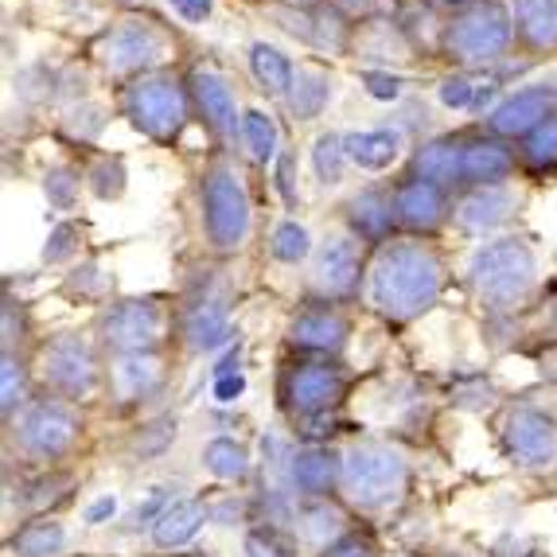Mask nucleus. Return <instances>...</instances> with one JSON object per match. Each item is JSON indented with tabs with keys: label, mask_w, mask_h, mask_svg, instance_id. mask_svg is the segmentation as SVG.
<instances>
[{
	"label": "nucleus",
	"mask_w": 557,
	"mask_h": 557,
	"mask_svg": "<svg viewBox=\"0 0 557 557\" xmlns=\"http://www.w3.org/2000/svg\"><path fill=\"white\" fill-rule=\"evenodd\" d=\"M515 39L530 51L557 47V0H511Z\"/></svg>",
	"instance_id": "nucleus-25"
},
{
	"label": "nucleus",
	"mask_w": 557,
	"mask_h": 557,
	"mask_svg": "<svg viewBox=\"0 0 557 557\" xmlns=\"http://www.w3.org/2000/svg\"><path fill=\"white\" fill-rule=\"evenodd\" d=\"M347 168H351V157H347V145L339 133H324L317 137L312 145V172L324 187H339L347 176Z\"/></svg>",
	"instance_id": "nucleus-34"
},
{
	"label": "nucleus",
	"mask_w": 557,
	"mask_h": 557,
	"mask_svg": "<svg viewBox=\"0 0 557 557\" xmlns=\"http://www.w3.org/2000/svg\"><path fill=\"white\" fill-rule=\"evenodd\" d=\"M511 172H515V152L507 149L499 137L465 140V152H460V180H456V184L499 187L511 180Z\"/></svg>",
	"instance_id": "nucleus-22"
},
{
	"label": "nucleus",
	"mask_w": 557,
	"mask_h": 557,
	"mask_svg": "<svg viewBox=\"0 0 557 557\" xmlns=\"http://www.w3.org/2000/svg\"><path fill=\"white\" fill-rule=\"evenodd\" d=\"M187 90H191V102H196V113L207 125V133L223 145H234V137H242V113L238 102H234L231 78L214 66H196L187 78Z\"/></svg>",
	"instance_id": "nucleus-14"
},
{
	"label": "nucleus",
	"mask_w": 557,
	"mask_h": 557,
	"mask_svg": "<svg viewBox=\"0 0 557 557\" xmlns=\"http://www.w3.org/2000/svg\"><path fill=\"white\" fill-rule=\"evenodd\" d=\"M203 468L214 475V480L242 483L253 468L250 448L234 437H214V441H207V448H203Z\"/></svg>",
	"instance_id": "nucleus-33"
},
{
	"label": "nucleus",
	"mask_w": 557,
	"mask_h": 557,
	"mask_svg": "<svg viewBox=\"0 0 557 557\" xmlns=\"http://www.w3.org/2000/svg\"><path fill=\"white\" fill-rule=\"evenodd\" d=\"M445 288V261L441 253L418 238L382 242L367 273V300L394 324L425 317L441 300Z\"/></svg>",
	"instance_id": "nucleus-1"
},
{
	"label": "nucleus",
	"mask_w": 557,
	"mask_h": 557,
	"mask_svg": "<svg viewBox=\"0 0 557 557\" xmlns=\"http://www.w3.org/2000/svg\"><path fill=\"white\" fill-rule=\"evenodd\" d=\"M503 456L527 475L557 472V418L539 406H511L499 425Z\"/></svg>",
	"instance_id": "nucleus-9"
},
{
	"label": "nucleus",
	"mask_w": 557,
	"mask_h": 557,
	"mask_svg": "<svg viewBox=\"0 0 557 557\" xmlns=\"http://www.w3.org/2000/svg\"><path fill=\"white\" fill-rule=\"evenodd\" d=\"M16 448L28 460L39 465H59L75 453L78 437H83V418L75 413V406L63 398H36L20 409L9 421Z\"/></svg>",
	"instance_id": "nucleus-7"
},
{
	"label": "nucleus",
	"mask_w": 557,
	"mask_h": 557,
	"mask_svg": "<svg viewBox=\"0 0 557 557\" xmlns=\"http://www.w3.org/2000/svg\"><path fill=\"white\" fill-rule=\"evenodd\" d=\"M66 542H71V530H66L59 519H32L16 530L12 554L16 557H59V554H66Z\"/></svg>",
	"instance_id": "nucleus-32"
},
{
	"label": "nucleus",
	"mask_w": 557,
	"mask_h": 557,
	"mask_svg": "<svg viewBox=\"0 0 557 557\" xmlns=\"http://www.w3.org/2000/svg\"><path fill=\"white\" fill-rule=\"evenodd\" d=\"M86 184H90V191L98 199H121V191H125V164L117 157H102L86 172Z\"/></svg>",
	"instance_id": "nucleus-41"
},
{
	"label": "nucleus",
	"mask_w": 557,
	"mask_h": 557,
	"mask_svg": "<svg viewBox=\"0 0 557 557\" xmlns=\"http://www.w3.org/2000/svg\"><path fill=\"white\" fill-rule=\"evenodd\" d=\"M468 285L492 317H511L539 285V258L522 238L483 242L468 261Z\"/></svg>",
	"instance_id": "nucleus-3"
},
{
	"label": "nucleus",
	"mask_w": 557,
	"mask_h": 557,
	"mask_svg": "<svg viewBox=\"0 0 557 557\" xmlns=\"http://www.w3.org/2000/svg\"><path fill=\"white\" fill-rule=\"evenodd\" d=\"M515 44L511 4L499 0H472L441 28V51L456 66H487L499 63Z\"/></svg>",
	"instance_id": "nucleus-5"
},
{
	"label": "nucleus",
	"mask_w": 557,
	"mask_h": 557,
	"mask_svg": "<svg viewBox=\"0 0 557 557\" xmlns=\"http://www.w3.org/2000/svg\"><path fill=\"white\" fill-rule=\"evenodd\" d=\"M78 191H83V176L75 164H51L44 172V196L55 211H75Z\"/></svg>",
	"instance_id": "nucleus-36"
},
{
	"label": "nucleus",
	"mask_w": 557,
	"mask_h": 557,
	"mask_svg": "<svg viewBox=\"0 0 557 557\" xmlns=\"http://www.w3.org/2000/svg\"><path fill=\"white\" fill-rule=\"evenodd\" d=\"M270 253L281 261V265H300L305 258H312V234H308L297 219H285V223L273 226Z\"/></svg>",
	"instance_id": "nucleus-35"
},
{
	"label": "nucleus",
	"mask_w": 557,
	"mask_h": 557,
	"mask_svg": "<svg viewBox=\"0 0 557 557\" xmlns=\"http://www.w3.org/2000/svg\"><path fill=\"white\" fill-rule=\"evenodd\" d=\"M359 78H362V90L371 94L374 102H398L401 90H406L401 75H394L391 66H367Z\"/></svg>",
	"instance_id": "nucleus-43"
},
{
	"label": "nucleus",
	"mask_w": 557,
	"mask_h": 557,
	"mask_svg": "<svg viewBox=\"0 0 557 557\" xmlns=\"http://www.w3.org/2000/svg\"><path fill=\"white\" fill-rule=\"evenodd\" d=\"M106 121H110V113H106L102 106H75V110L63 117V133L66 137L83 140V145H90V140L102 137Z\"/></svg>",
	"instance_id": "nucleus-40"
},
{
	"label": "nucleus",
	"mask_w": 557,
	"mask_h": 557,
	"mask_svg": "<svg viewBox=\"0 0 557 557\" xmlns=\"http://www.w3.org/2000/svg\"><path fill=\"white\" fill-rule=\"evenodd\" d=\"M176 499H180L176 487H168V483H152L149 492L137 499V507H133V527H137V530H152L160 519H164L168 507H172Z\"/></svg>",
	"instance_id": "nucleus-39"
},
{
	"label": "nucleus",
	"mask_w": 557,
	"mask_h": 557,
	"mask_svg": "<svg viewBox=\"0 0 557 557\" xmlns=\"http://www.w3.org/2000/svg\"><path fill=\"white\" fill-rule=\"evenodd\" d=\"M542 374H546V379H554V382H557V344L549 347L546 355H542Z\"/></svg>",
	"instance_id": "nucleus-52"
},
{
	"label": "nucleus",
	"mask_w": 557,
	"mask_h": 557,
	"mask_svg": "<svg viewBox=\"0 0 557 557\" xmlns=\"http://www.w3.org/2000/svg\"><path fill=\"white\" fill-rule=\"evenodd\" d=\"M94 55L110 75H152L168 59V36L152 20H121L98 36Z\"/></svg>",
	"instance_id": "nucleus-10"
},
{
	"label": "nucleus",
	"mask_w": 557,
	"mask_h": 557,
	"mask_svg": "<svg viewBox=\"0 0 557 557\" xmlns=\"http://www.w3.org/2000/svg\"><path fill=\"white\" fill-rule=\"evenodd\" d=\"M293 168H297L293 152H281V157H277V191H281V199H285V207H297L300 203V191H297V180H293Z\"/></svg>",
	"instance_id": "nucleus-46"
},
{
	"label": "nucleus",
	"mask_w": 557,
	"mask_h": 557,
	"mask_svg": "<svg viewBox=\"0 0 557 557\" xmlns=\"http://www.w3.org/2000/svg\"><path fill=\"white\" fill-rule=\"evenodd\" d=\"M180 335L191 355H211L231 339V312H226L223 297H196L184 308V320H180Z\"/></svg>",
	"instance_id": "nucleus-19"
},
{
	"label": "nucleus",
	"mask_w": 557,
	"mask_h": 557,
	"mask_svg": "<svg viewBox=\"0 0 557 557\" xmlns=\"http://www.w3.org/2000/svg\"><path fill=\"white\" fill-rule=\"evenodd\" d=\"M522 160H527L534 172H554L557 168V117H549L546 125H539V129L522 140Z\"/></svg>",
	"instance_id": "nucleus-37"
},
{
	"label": "nucleus",
	"mask_w": 557,
	"mask_h": 557,
	"mask_svg": "<svg viewBox=\"0 0 557 557\" xmlns=\"http://www.w3.org/2000/svg\"><path fill=\"white\" fill-rule=\"evenodd\" d=\"M394 214H398V226H406V231L433 234L448 214L445 187L433 184V180L409 176L406 184L394 187Z\"/></svg>",
	"instance_id": "nucleus-18"
},
{
	"label": "nucleus",
	"mask_w": 557,
	"mask_h": 557,
	"mask_svg": "<svg viewBox=\"0 0 557 557\" xmlns=\"http://www.w3.org/2000/svg\"><path fill=\"white\" fill-rule=\"evenodd\" d=\"M238 140H242V149H246V157H250L258 168L277 164L281 133H277V121H273L265 110H246V113H242V137Z\"/></svg>",
	"instance_id": "nucleus-31"
},
{
	"label": "nucleus",
	"mask_w": 557,
	"mask_h": 557,
	"mask_svg": "<svg viewBox=\"0 0 557 557\" xmlns=\"http://www.w3.org/2000/svg\"><path fill=\"white\" fill-rule=\"evenodd\" d=\"M557 94L546 86H527V90L507 94L499 106L487 110V133L499 140H527L530 133L554 117Z\"/></svg>",
	"instance_id": "nucleus-15"
},
{
	"label": "nucleus",
	"mask_w": 557,
	"mask_h": 557,
	"mask_svg": "<svg viewBox=\"0 0 557 557\" xmlns=\"http://www.w3.org/2000/svg\"><path fill=\"white\" fill-rule=\"evenodd\" d=\"M281 398L300 421H320L347 398V374L327 359H308L288 367L281 379Z\"/></svg>",
	"instance_id": "nucleus-11"
},
{
	"label": "nucleus",
	"mask_w": 557,
	"mask_h": 557,
	"mask_svg": "<svg viewBox=\"0 0 557 557\" xmlns=\"http://www.w3.org/2000/svg\"><path fill=\"white\" fill-rule=\"evenodd\" d=\"M460 152H465V140L456 137H433L425 145H418L413 152V164H409V176L433 180V184H456L460 180Z\"/></svg>",
	"instance_id": "nucleus-29"
},
{
	"label": "nucleus",
	"mask_w": 557,
	"mask_h": 557,
	"mask_svg": "<svg viewBox=\"0 0 557 557\" xmlns=\"http://www.w3.org/2000/svg\"><path fill=\"white\" fill-rule=\"evenodd\" d=\"M246 557H293L285 546H281L273 534H265V530H258V534H250L246 539Z\"/></svg>",
	"instance_id": "nucleus-48"
},
{
	"label": "nucleus",
	"mask_w": 557,
	"mask_h": 557,
	"mask_svg": "<svg viewBox=\"0 0 557 557\" xmlns=\"http://www.w3.org/2000/svg\"><path fill=\"white\" fill-rule=\"evenodd\" d=\"M347 219H351V234L362 242H391V231L398 223L394 214V191L386 187H367L347 203Z\"/></svg>",
	"instance_id": "nucleus-24"
},
{
	"label": "nucleus",
	"mask_w": 557,
	"mask_h": 557,
	"mask_svg": "<svg viewBox=\"0 0 557 557\" xmlns=\"http://www.w3.org/2000/svg\"><path fill=\"white\" fill-rule=\"evenodd\" d=\"M113 515H117V495H98V499L90 503V507H86L83 511V522L86 527H102V522H110Z\"/></svg>",
	"instance_id": "nucleus-49"
},
{
	"label": "nucleus",
	"mask_w": 557,
	"mask_h": 557,
	"mask_svg": "<svg viewBox=\"0 0 557 557\" xmlns=\"http://www.w3.org/2000/svg\"><path fill=\"white\" fill-rule=\"evenodd\" d=\"M437 98L445 110H475V98H480V86L472 83V78L465 75V71H453V75L441 78L437 86Z\"/></svg>",
	"instance_id": "nucleus-42"
},
{
	"label": "nucleus",
	"mask_w": 557,
	"mask_h": 557,
	"mask_svg": "<svg viewBox=\"0 0 557 557\" xmlns=\"http://www.w3.org/2000/svg\"><path fill=\"white\" fill-rule=\"evenodd\" d=\"M347 157H351L355 168L362 172H386L391 164H398L406 140H401V129H362V133H347L344 137Z\"/></svg>",
	"instance_id": "nucleus-26"
},
{
	"label": "nucleus",
	"mask_w": 557,
	"mask_h": 557,
	"mask_svg": "<svg viewBox=\"0 0 557 557\" xmlns=\"http://www.w3.org/2000/svg\"><path fill=\"white\" fill-rule=\"evenodd\" d=\"M207 522H211V503L180 495V499L168 507L164 519L149 530V539H152V546H160V549H184L199 539V530H203Z\"/></svg>",
	"instance_id": "nucleus-23"
},
{
	"label": "nucleus",
	"mask_w": 557,
	"mask_h": 557,
	"mask_svg": "<svg viewBox=\"0 0 557 557\" xmlns=\"http://www.w3.org/2000/svg\"><path fill=\"white\" fill-rule=\"evenodd\" d=\"M409 480H413V465L391 441H355L344 448L339 495L351 511L371 519L398 511V503L409 495Z\"/></svg>",
	"instance_id": "nucleus-2"
},
{
	"label": "nucleus",
	"mask_w": 557,
	"mask_h": 557,
	"mask_svg": "<svg viewBox=\"0 0 557 557\" xmlns=\"http://www.w3.org/2000/svg\"><path fill=\"white\" fill-rule=\"evenodd\" d=\"M344 483V448L332 445H305L293 448L288 460V492L305 499H327Z\"/></svg>",
	"instance_id": "nucleus-16"
},
{
	"label": "nucleus",
	"mask_w": 557,
	"mask_h": 557,
	"mask_svg": "<svg viewBox=\"0 0 557 557\" xmlns=\"http://www.w3.org/2000/svg\"><path fill=\"white\" fill-rule=\"evenodd\" d=\"M288 339H293L300 351L339 355L347 347V320L335 305L320 300V305L297 312V320H293V327H288Z\"/></svg>",
	"instance_id": "nucleus-20"
},
{
	"label": "nucleus",
	"mask_w": 557,
	"mask_h": 557,
	"mask_svg": "<svg viewBox=\"0 0 557 557\" xmlns=\"http://www.w3.org/2000/svg\"><path fill=\"white\" fill-rule=\"evenodd\" d=\"M160 332H164V312H160L157 300H117V305L106 308L102 317V347L113 355H137V351H157Z\"/></svg>",
	"instance_id": "nucleus-13"
},
{
	"label": "nucleus",
	"mask_w": 557,
	"mask_h": 557,
	"mask_svg": "<svg viewBox=\"0 0 557 557\" xmlns=\"http://www.w3.org/2000/svg\"><path fill=\"white\" fill-rule=\"evenodd\" d=\"M519 211V191L507 184L499 187H472L460 203H456V226L472 238H483V234H495L499 226L511 223V214Z\"/></svg>",
	"instance_id": "nucleus-17"
},
{
	"label": "nucleus",
	"mask_w": 557,
	"mask_h": 557,
	"mask_svg": "<svg viewBox=\"0 0 557 557\" xmlns=\"http://www.w3.org/2000/svg\"><path fill=\"white\" fill-rule=\"evenodd\" d=\"M362 238L339 231L327 234L317 246V261H312V285H317L320 300L327 305H347L359 297L362 281H367V261H362Z\"/></svg>",
	"instance_id": "nucleus-12"
},
{
	"label": "nucleus",
	"mask_w": 557,
	"mask_h": 557,
	"mask_svg": "<svg viewBox=\"0 0 557 557\" xmlns=\"http://www.w3.org/2000/svg\"><path fill=\"white\" fill-rule=\"evenodd\" d=\"M288 4H297V9H312L317 0H288Z\"/></svg>",
	"instance_id": "nucleus-53"
},
{
	"label": "nucleus",
	"mask_w": 557,
	"mask_h": 557,
	"mask_svg": "<svg viewBox=\"0 0 557 557\" xmlns=\"http://www.w3.org/2000/svg\"><path fill=\"white\" fill-rule=\"evenodd\" d=\"M246 63H250L253 83L270 94V98H288V90H293V78H297V63H293L281 47L258 39V44L246 47Z\"/></svg>",
	"instance_id": "nucleus-27"
},
{
	"label": "nucleus",
	"mask_w": 557,
	"mask_h": 557,
	"mask_svg": "<svg viewBox=\"0 0 557 557\" xmlns=\"http://www.w3.org/2000/svg\"><path fill=\"white\" fill-rule=\"evenodd\" d=\"M203 234L214 253H238L253 231V203L234 164H211L203 176Z\"/></svg>",
	"instance_id": "nucleus-6"
},
{
	"label": "nucleus",
	"mask_w": 557,
	"mask_h": 557,
	"mask_svg": "<svg viewBox=\"0 0 557 557\" xmlns=\"http://www.w3.org/2000/svg\"><path fill=\"white\" fill-rule=\"evenodd\" d=\"M66 288H71L75 297H102L106 277L98 265H83V270H75L71 277H66Z\"/></svg>",
	"instance_id": "nucleus-45"
},
{
	"label": "nucleus",
	"mask_w": 557,
	"mask_h": 557,
	"mask_svg": "<svg viewBox=\"0 0 557 557\" xmlns=\"http://www.w3.org/2000/svg\"><path fill=\"white\" fill-rule=\"evenodd\" d=\"M394 557H409V554H394Z\"/></svg>",
	"instance_id": "nucleus-56"
},
{
	"label": "nucleus",
	"mask_w": 557,
	"mask_h": 557,
	"mask_svg": "<svg viewBox=\"0 0 557 557\" xmlns=\"http://www.w3.org/2000/svg\"><path fill=\"white\" fill-rule=\"evenodd\" d=\"M320 557H379V554H374V546L367 539H359V534H347V539H339L335 546H327Z\"/></svg>",
	"instance_id": "nucleus-47"
},
{
	"label": "nucleus",
	"mask_w": 557,
	"mask_h": 557,
	"mask_svg": "<svg viewBox=\"0 0 557 557\" xmlns=\"http://www.w3.org/2000/svg\"><path fill=\"white\" fill-rule=\"evenodd\" d=\"M297 530H300V542H305L308 549H317V557L324 554L327 546H335L339 539L351 534V530H347V511L344 507H335V503H327V499L308 503L297 519Z\"/></svg>",
	"instance_id": "nucleus-28"
},
{
	"label": "nucleus",
	"mask_w": 557,
	"mask_h": 557,
	"mask_svg": "<svg viewBox=\"0 0 557 557\" xmlns=\"http://www.w3.org/2000/svg\"><path fill=\"white\" fill-rule=\"evenodd\" d=\"M433 4H460V9H465V4H472V0H433Z\"/></svg>",
	"instance_id": "nucleus-54"
},
{
	"label": "nucleus",
	"mask_w": 557,
	"mask_h": 557,
	"mask_svg": "<svg viewBox=\"0 0 557 557\" xmlns=\"http://www.w3.org/2000/svg\"><path fill=\"white\" fill-rule=\"evenodd\" d=\"M168 4H172V12H176L180 20H187V24H203L214 12V0H168Z\"/></svg>",
	"instance_id": "nucleus-50"
},
{
	"label": "nucleus",
	"mask_w": 557,
	"mask_h": 557,
	"mask_svg": "<svg viewBox=\"0 0 557 557\" xmlns=\"http://www.w3.org/2000/svg\"><path fill=\"white\" fill-rule=\"evenodd\" d=\"M191 90L172 71L137 75L121 86V117H129L133 129H140L157 145H172L184 133L191 117Z\"/></svg>",
	"instance_id": "nucleus-4"
},
{
	"label": "nucleus",
	"mask_w": 557,
	"mask_h": 557,
	"mask_svg": "<svg viewBox=\"0 0 557 557\" xmlns=\"http://www.w3.org/2000/svg\"><path fill=\"white\" fill-rule=\"evenodd\" d=\"M39 382L55 398L71 401V406L94 398L98 382H102V371H98V351H94L90 339H83L75 332L47 339L39 347Z\"/></svg>",
	"instance_id": "nucleus-8"
},
{
	"label": "nucleus",
	"mask_w": 557,
	"mask_h": 557,
	"mask_svg": "<svg viewBox=\"0 0 557 557\" xmlns=\"http://www.w3.org/2000/svg\"><path fill=\"white\" fill-rule=\"evenodd\" d=\"M327 102H332V75H327L324 66L300 63L297 78H293V90L285 98L288 113L297 121H317L327 110Z\"/></svg>",
	"instance_id": "nucleus-30"
},
{
	"label": "nucleus",
	"mask_w": 557,
	"mask_h": 557,
	"mask_svg": "<svg viewBox=\"0 0 557 557\" xmlns=\"http://www.w3.org/2000/svg\"><path fill=\"white\" fill-rule=\"evenodd\" d=\"M113 4H121V9H133V4H140V0H113Z\"/></svg>",
	"instance_id": "nucleus-55"
},
{
	"label": "nucleus",
	"mask_w": 557,
	"mask_h": 557,
	"mask_svg": "<svg viewBox=\"0 0 557 557\" xmlns=\"http://www.w3.org/2000/svg\"><path fill=\"white\" fill-rule=\"evenodd\" d=\"M0 382H4V421H12L20 409L28 406V367L20 359H12V351H4V371H0Z\"/></svg>",
	"instance_id": "nucleus-38"
},
{
	"label": "nucleus",
	"mask_w": 557,
	"mask_h": 557,
	"mask_svg": "<svg viewBox=\"0 0 557 557\" xmlns=\"http://www.w3.org/2000/svg\"><path fill=\"white\" fill-rule=\"evenodd\" d=\"M242 391H246V374H223V379H214V398L223 401V406H231V401L242 398Z\"/></svg>",
	"instance_id": "nucleus-51"
},
{
	"label": "nucleus",
	"mask_w": 557,
	"mask_h": 557,
	"mask_svg": "<svg viewBox=\"0 0 557 557\" xmlns=\"http://www.w3.org/2000/svg\"><path fill=\"white\" fill-rule=\"evenodd\" d=\"M110 386L117 401H149L164 386V359L157 351H137V355H113L110 367Z\"/></svg>",
	"instance_id": "nucleus-21"
},
{
	"label": "nucleus",
	"mask_w": 557,
	"mask_h": 557,
	"mask_svg": "<svg viewBox=\"0 0 557 557\" xmlns=\"http://www.w3.org/2000/svg\"><path fill=\"white\" fill-rule=\"evenodd\" d=\"M75 253H78V226H71V223H59L55 231L47 234L44 261H47V265H59V261L75 258Z\"/></svg>",
	"instance_id": "nucleus-44"
}]
</instances>
